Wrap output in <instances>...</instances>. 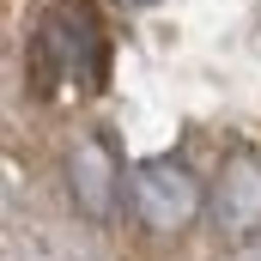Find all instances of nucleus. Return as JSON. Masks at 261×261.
<instances>
[{"instance_id":"nucleus-1","label":"nucleus","mask_w":261,"mask_h":261,"mask_svg":"<svg viewBox=\"0 0 261 261\" xmlns=\"http://www.w3.org/2000/svg\"><path fill=\"white\" fill-rule=\"evenodd\" d=\"M103 73H110L103 18L85 0H55L31 31V85L43 97H61V91H97Z\"/></svg>"},{"instance_id":"nucleus-2","label":"nucleus","mask_w":261,"mask_h":261,"mask_svg":"<svg viewBox=\"0 0 261 261\" xmlns=\"http://www.w3.org/2000/svg\"><path fill=\"white\" fill-rule=\"evenodd\" d=\"M128 189H134V213H140L146 231H182V225H195L200 206H206V189L195 182V170L176 164V158H146L128 176Z\"/></svg>"},{"instance_id":"nucleus-3","label":"nucleus","mask_w":261,"mask_h":261,"mask_svg":"<svg viewBox=\"0 0 261 261\" xmlns=\"http://www.w3.org/2000/svg\"><path fill=\"white\" fill-rule=\"evenodd\" d=\"M67 189H73V206H79L85 219H97V225L116 213L122 158H116V146H110L103 134H85V140L73 146V158H67Z\"/></svg>"},{"instance_id":"nucleus-4","label":"nucleus","mask_w":261,"mask_h":261,"mask_svg":"<svg viewBox=\"0 0 261 261\" xmlns=\"http://www.w3.org/2000/svg\"><path fill=\"white\" fill-rule=\"evenodd\" d=\"M206 206H213V225H219L231 243L261 237V158H249V152L225 158V170H219Z\"/></svg>"},{"instance_id":"nucleus-5","label":"nucleus","mask_w":261,"mask_h":261,"mask_svg":"<svg viewBox=\"0 0 261 261\" xmlns=\"http://www.w3.org/2000/svg\"><path fill=\"white\" fill-rule=\"evenodd\" d=\"M122 6H158V0H122Z\"/></svg>"}]
</instances>
